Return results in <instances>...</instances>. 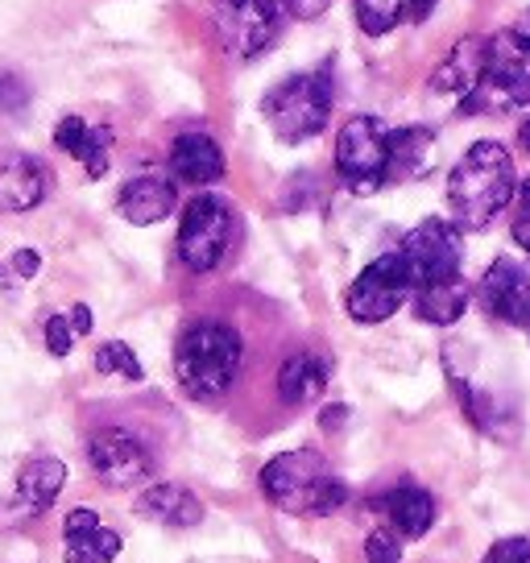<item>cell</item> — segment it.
Returning <instances> with one entry per match:
<instances>
[{
  "mask_svg": "<svg viewBox=\"0 0 530 563\" xmlns=\"http://www.w3.org/2000/svg\"><path fill=\"white\" fill-rule=\"evenodd\" d=\"M332 0H286V9L295 13V18H302V21H311V18H319L323 9H328Z\"/></svg>",
  "mask_w": 530,
  "mask_h": 563,
  "instance_id": "cell-31",
  "label": "cell"
},
{
  "mask_svg": "<svg viewBox=\"0 0 530 563\" xmlns=\"http://www.w3.org/2000/svg\"><path fill=\"white\" fill-rule=\"evenodd\" d=\"M63 485H67V464L58 456H34L21 464L18 497L30 514L51 510L54 501H58V493H63Z\"/></svg>",
  "mask_w": 530,
  "mask_h": 563,
  "instance_id": "cell-24",
  "label": "cell"
},
{
  "mask_svg": "<svg viewBox=\"0 0 530 563\" xmlns=\"http://www.w3.org/2000/svg\"><path fill=\"white\" fill-rule=\"evenodd\" d=\"M407 299H415V274L402 253H386L353 278L349 295H344V311L356 323L373 328V323H386Z\"/></svg>",
  "mask_w": 530,
  "mask_h": 563,
  "instance_id": "cell-7",
  "label": "cell"
},
{
  "mask_svg": "<svg viewBox=\"0 0 530 563\" xmlns=\"http://www.w3.org/2000/svg\"><path fill=\"white\" fill-rule=\"evenodd\" d=\"M96 369L100 373H117V377H124V382H142L145 369L142 361L133 356V349L124 344V340H108V344H100V352H96Z\"/></svg>",
  "mask_w": 530,
  "mask_h": 563,
  "instance_id": "cell-26",
  "label": "cell"
},
{
  "mask_svg": "<svg viewBox=\"0 0 530 563\" xmlns=\"http://www.w3.org/2000/svg\"><path fill=\"white\" fill-rule=\"evenodd\" d=\"M415 316L431 323V328H452L464 319L468 302H473V290L460 278H443V282H427V286H415Z\"/></svg>",
  "mask_w": 530,
  "mask_h": 563,
  "instance_id": "cell-21",
  "label": "cell"
},
{
  "mask_svg": "<svg viewBox=\"0 0 530 563\" xmlns=\"http://www.w3.org/2000/svg\"><path fill=\"white\" fill-rule=\"evenodd\" d=\"M477 307L501 328H530V274L514 257H497L477 282Z\"/></svg>",
  "mask_w": 530,
  "mask_h": 563,
  "instance_id": "cell-12",
  "label": "cell"
},
{
  "mask_svg": "<svg viewBox=\"0 0 530 563\" xmlns=\"http://www.w3.org/2000/svg\"><path fill=\"white\" fill-rule=\"evenodd\" d=\"M340 419H344V406H336V410H328V415H323V427H328V431H336Z\"/></svg>",
  "mask_w": 530,
  "mask_h": 563,
  "instance_id": "cell-35",
  "label": "cell"
},
{
  "mask_svg": "<svg viewBox=\"0 0 530 563\" xmlns=\"http://www.w3.org/2000/svg\"><path fill=\"white\" fill-rule=\"evenodd\" d=\"M410 274H415V286H427V282H443V278H460V262H464V241H460V229L452 220H440L431 216L423 224L402 236V249Z\"/></svg>",
  "mask_w": 530,
  "mask_h": 563,
  "instance_id": "cell-11",
  "label": "cell"
},
{
  "mask_svg": "<svg viewBox=\"0 0 530 563\" xmlns=\"http://www.w3.org/2000/svg\"><path fill=\"white\" fill-rule=\"evenodd\" d=\"M286 0H212L216 34L236 58H257L283 30Z\"/></svg>",
  "mask_w": 530,
  "mask_h": 563,
  "instance_id": "cell-9",
  "label": "cell"
},
{
  "mask_svg": "<svg viewBox=\"0 0 530 563\" xmlns=\"http://www.w3.org/2000/svg\"><path fill=\"white\" fill-rule=\"evenodd\" d=\"M365 563H402V539L389 527L369 530V539H365Z\"/></svg>",
  "mask_w": 530,
  "mask_h": 563,
  "instance_id": "cell-27",
  "label": "cell"
},
{
  "mask_svg": "<svg viewBox=\"0 0 530 563\" xmlns=\"http://www.w3.org/2000/svg\"><path fill=\"white\" fill-rule=\"evenodd\" d=\"M46 166L30 154H0V211H30L46 199Z\"/></svg>",
  "mask_w": 530,
  "mask_h": 563,
  "instance_id": "cell-18",
  "label": "cell"
},
{
  "mask_svg": "<svg viewBox=\"0 0 530 563\" xmlns=\"http://www.w3.org/2000/svg\"><path fill=\"white\" fill-rule=\"evenodd\" d=\"M121 534L100 522V514L79 506L63 522V555L67 563H112L121 555Z\"/></svg>",
  "mask_w": 530,
  "mask_h": 563,
  "instance_id": "cell-15",
  "label": "cell"
},
{
  "mask_svg": "<svg viewBox=\"0 0 530 563\" xmlns=\"http://www.w3.org/2000/svg\"><path fill=\"white\" fill-rule=\"evenodd\" d=\"M530 104V37L518 30H501L489 37L485 51V75H481L477 91L460 104L464 117L477 112H514V108Z\"/></svg>",
  "mask_w": 530,
  "mask_h": 563,
  "instance_id": "cell-5",
  "label": "cell"
},
{
  "mask_svg": "<svg viewBox=\"0 0 530 563\" xmlns=\"http://www.w3.org/2000/svg\"><path fill=\"white\" fill-rule=\"evenodd\" d=\"M88 464L112 489H142L154 476V452L129 427H100L88 435Z\"/></svg>",
  "mask_w": 530,
  "mask_h": 563,
  "instance_id": "cell-10",
  "label": "cell"
},
{
  "mask_svg": "<svg viewBox=\"0 0 530 563\" xmlns=\"http://www.w3.org/2000/svg\"><path fill=\"white\" fill-rule=\"evenodd\" d=\"M514 154L501 141H473L448 175V216L456 229H489L518 195Z\"/></svg>",
  "mask_w": 530,
  "mask_h": 563,
  "instance_id": "cell-1",
  "label": "cell"
},
{
  "mask_svg": "<svg viewBox=\"0 0 530 563\" xmlns=\"http://www.w3.org/2000/svg\"><path fill=\"white\" fill-rule=\"evenodd\" d=\"M402 18H407V0H356V25L369 37L389 34Z\"/></svg>",
  "mask_w": 530,
  "mask_h": 563,
  "instance_id": "cell-25",
  "label": "cell"
},
{
  "mask_svg": "<svg viewBox=\"0 0 530 563\" xmlns=\"http://www.w3.org/2000/svg\"><path fill=\"white\" fill-rule=\"evenodd\" d=\"M435 166V133L415 124V129H394L389 133V183L402 178H423Z\"/></svg>",
  "mask_w": 530,
  "mask_h": 563,
  "instance_id": "cell-23",
  "label": "cell"
},
{
  "mask_svg": "<svg viewBox=\"0 0 530 563\" xmlns=\"http://www.w3.org/2000/svg\"><path fill=\"white\" fill-rule=\"evenodd\" d=\"M232 241H236V216H232L229 199L220 195H195L183 208V224H178V262L191 274H212L224 265Z\"/></svg>",
  "mask_w": 530,
  "mask_h": 563,
  "instance_id": "cell-6",
  "label": "cell"
},
{
  "mask_svg": "<svg viewBox=\"0 0 530 563\" xmlns=\"http://www.w3.org/2000/svg\"><path fill=\"white\" fill-rule=\"evenodd\" d=\"M510 232H514V245L527 249V253H530V178L522 183V187H518V195H514Z\"/></svg>",
  "mask_w": 530,
  "mask_h": 563,
  "instance_id": "cell-29",
  "label": "cell"
},
{
  "mask_svg": "<svg viewBox=\"0 0 530 563\" xmlns=\"http://www.w3.org/2000/svg\"><path fill=\"white\" fill-rule=\"evenodd\" d=\"M485 51H489V37H460L456 46L448 51L435 75H431V91L435 96H452V100H468L477 91L481 75H485Z\"/></svg>",
  "mask_w": 530,
  "mask_h": 563,
  "instance_id": "cell-16",
  "label": "cell"
},
{
  "mask_svg": "<svg viewBox=\"0 0 530 563\" xmlns=\"http://www.w3.org/2000/svg\"><path fill=\"white\" fill-rule=\"evenodd\" d=\"M133 510L150 522H162V527H199L203 522V501L187 485H170V481L145 485L133 501Z\"/></svg>",
  "mask_w": 530,
  "mask_h": 563,
  "instance_id": "cell-19",
  "label": "cell"
},
{
  "mask_svg": "<svg viewBox=\"0 0 530 563\" xmlns=\"http://www.w3.org/2000/svg\"><path fill=\"white\" fill-rule=\"evenodd\" d=\"M336 175L356 195H373L389 183V133L377 117L344 121L336 137Z\"/></svg>",
  "mask_w": 530,
  "mask_h": 563,
  "instance_id": "cell-8",
  "label": "cell"
},
{
  "mask_svg": "<svg viewBox=\"0 0 530 563\" xmlns=\"http://www.w3.org/2000/svg\"><path fill=\"white\" fill-rule=\"evenodd\" d=\"M170 178L187 187H212L224 178V150L208 133H178L170 145Z\"/></svg>",
  "mask_w": 530,
  "mask_h": 563,
  "instance_id": "cell-17",
  "label": "cell"
},
{
  "mask_svg": "<svg viewBox=\"0 0 530 563\" xmlns=\"http://www.w3.org/2000/svg\"><path fill=\"white\" fill-rule=\"evenodd\" d=\"M514 30H518L522 37H530V9H527V13H522L518 21H514Z\"/></svg>",
  "mask_w": 530,
  "mask_h": 563,
  "instance_id": "cell-37",
  "label": "cell"
},
{
  "mask_svg": "<svg viewBox=\"0 0 530 563\" xmlns=\"http://www.w3.org/2000/svg\"><path fill=\"white\" fill-rule=\"evenodd\" d=\"M373 506L382 510V527H389L398 539H423L427 530L435 527V514H440L431 489L415 485V481H398Z\"/></svg>",
  "mask_w": 530,
  "mask_h": 563,
  "instance_id": "cell-13",
  "label": "cell"
},
{
  "mask_svg": "<svg viewBox=\"0 0 530 563\" xmlns=\"http://www.w3.org/2000/svg\"><path fill=\"white\" fill-rule=\"evenodd\" d=\"M71 328H75V335L91 332V311L84 307V302H75V307H71Z\"/></svg>",
  "mask_w": 530,
  "mask_h": 563,
  "instance_id": "cell-34",
  "label": "cell"
},
{
  "mask_svg": "<svg viewBox=\"0 0 530 563\" xmlns=\"http://www.w3.org/2000/svg\"><path fill=\"white\" fill-rule=\"evenodd\" d=\"M518 145L530 154V112H527V121H522V129H518Z\"/></svg>",
  "mask_w": 530,
  "mask_h": 563,
  "instance_id": "cell-36",
  "label": "cell"
},
{
  "mask_svg": "<svg viewBox=\"0 0 530 563\" xmlns=\"http://www.w3.org/2000/svg\"><path fill=\"white\" fill-rule=\"evenodd\" d=\"M262 112L274 129V137L286 141V145L319 137L328 129V117H332V75H328V67L283 79L262 100Z\"/></svg>",
  "mask_w": 530,
  "mask_h": 563,
  "instance_id": "cell-4",
  "label": "cell"
},
{
  "mask_svg": "<svg viewBox=\"0 0 530 563\" xmlns=\"http://www.w3.org/2000/svg\"><path fill=\"white\" fill-rule=\"evenodd\" d=\"M440 0H407V21H427L435 13Z\"/></svg>",
  "mask_w": 530,
  "mask_h": 563,
  "instance_id": "cell-33",
  "label": "cell"
},
{
  "mask_svg": "<svg viewBox=\"0 0 530 563\" xmlns=\"http://www.w3.org/2000/svg\"><path fill=\"white\" fill-rule=\"evenodd\" d=\"M265 501L299 518H328L349 501V485L340 481L316 452H278L257 476Z\"/></svg>",
  "mask_w": 530,
  "mask_h": 563,
  "instance_id": "cell-3",
  "label": "cell"
},
{
  "mask_svg": "<svg viewBox=\"0 0 530 563\" xmlns=\"http://www.w3.org/2000/svg\"><path fill=\"white\" fill-rule=\"evenodd\" d=\"M54 145L63 154H71L91 178H104L108 170V133L88 124L84 117H63L58 129H54Z\"/></svg>",
  "mask_w": 530,
  "mask_h": 563,
  "instance_id": "cell-22",
  "label": "cell"
},
{
  "mask_svg": "<svg viewBox=\"0 0 530 563\" xmlns=\"http://www.w3.org/2000/svg\"><path fill=\"white\" fill-rule=\"evenodd\" d=\"M46 349H51V356H67V352L75 349L71 319H63V316H51V319H46Z\"/></svg>",
  "mask_w": 530,
  "mask_h": 563,
  "instance_id": "cell-30",
  "label": "cell"
},
{
  "mask_svg": "<svg viewBox=\"0 0 530 563\" xmlns=\"http://www.w3.org/2000/svg\"><path fill=\"white\" fill-rule=\"evenodd\" d=\"M178 208V187L175 178L166 175H137L129 178L117 195V211H121L129 224H137V229H150V224H162L170 211Z\"/></svg>",
  "mask_w": 530,
  "mask_h": 563,
  "instance_id": "cell-14",
  "label": "cell"
},
{
  "mask_svg": "<svg viewBox=\"0 0 530 563\" xmlns=\"http://www.w3.org/2000/svg\"><path fill=\"white\" fill-rule=\"evenodd\" d=\"M245 361V340L224 319H195L175 344V377L195 402H220Z\"/></svg>",
  "mask_w": 530,
  "mask_h": 563,
  "instance_id": "cell-2",
  "label": "cell"
},
{
  "mask_svg": "<svg viewBox=\"0 0 530 563\" xmlns=\"http://www.w3.org/2000/svg\"><path fill=\"white\" fill-rule=\"evenodd\" d=\"M481 563H530V539L527 534H510V539H497Z\"/></svg>",
  "mask_w": 530,
  "mask_h": 563,
  "instance_id": "cell-28",
  "label": "cell"
},
{
  "mask_svg": "<svg viewBox=\"0 0 530 563\" xmlns=\"http://www.w3.org/2000/svg\"><path fill=\"white\" fill-rule=\"evenodd\" d=\"M328 382H332V369L319 352H295L278 369V398L286 406H311L323 398Z\"/></svg>",
  "mask_w": 530,
  "mask_h": 563,
  "instance_id": "cell-20",
  "label": "cell"
},
{
  "mask_svg": "<svg viewBox=\"0 0 530 563\" xmlns=\"http://www.w3.org/2000/svg\"><path fill=\"white\" fill-rule=\"evenodd\" d=\"M37 265H42V262H37V253H34V249H21V253H13V269H18L21 278H34V274H37Z\"/></svg>",
  "mask_w": 530,
  "mask_h": 563,
  "instance_id": "cell-32",
  "label": "cell"
}]
</instances>
